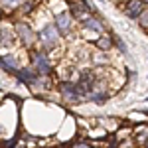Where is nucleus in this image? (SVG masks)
Returning <instances> with one entry per match:
<instances>
[{
	"label": "nucleus",
	"instance_id": "3",
	"mask_svg": "<svg viewBox=\"0 0 148 148\" xmlns=\"http://www.w3.org/2000/svg\"><path fill=\"white\" fill-rule=\"evenodd\" d=\"M59 91H61V95H63L67 101H79L81 99L79 87H75V85H71V83H61Z\"/></svg>",
	"mask_w": 148,
	"mask_h": 148
},
{
	"label": "nucleus",
	"instance_id": "12",
	"mask_svg": "<svg viewBox=\"0 0 148 148\" xmlns=\"http://www.w3.org/2000/svg\"><path fill=\"white\" fill-rule=\"evenodd\" d=\"M2 4H4V8H16L18 4H22V0H2Z\"/></svg>",
	"mask_w": 148,
	"mask_h": 148
},
{
	"label": "nucleus",
	"instance_id": "5",
	"mask_svg": "<svg viewBox=\"0 0 148 148\" xmlns=\"http://www.w3.org/2000/svg\"><path fill=\"white\" fill-rule=\"evenodd\" d=\"M56 26H57V30H59L61 34H69V30H71V16H69L67 12L57 14L56 16Z\"/></svg>",
	"mask_w": 148,
	"mask_h": 148
},
{
	"label": "nucleus",
	"instance_id": "11",
	"mask_svg": "<svg viewBox=\"0 0 148 148\" xmlns=\"http://www.w3.org/2000/svg\"><path fill=\"white\" fill-rule=\"evenodd\" d=\"M97 46L101 47V49H109V47H111V40H109V38H99V40H97Z\"/></svg>",
	"mask_w": 148,
	"mask_h": 148
},
{
	"label": "nucleus",
	"instance_id": "13",
	"mask_svg": "<svg viewBox=\"0 0 148 148\" xmlns=\"http://www.w3.org/2000/svg\"><path fill=\"white\" fill-rule=\"evenodd\" d=\"M140 26H144V28L148 26V12H146V14H142V16H140Z\"/></svg>",
	"mask_w": 148,
	"mask_h": 148
},
{
	"label": "nucleus",
	"instance_id": "4",
	"mask_svg": "<svg viewBox=\"0 0 148 148\" xmlns=\"http://www.w3.org/2000/svg\"><path fill=\"white\" fill-rule=\"evenodd\" d=\"M16 32H18V36H20V40H22L26 46H30V44H34V32L30 30V26H26V24H16Z\"/></svg>",
	"mask_w": 148,
	"mask_h": 148
},
{
	"label": "nucleus",
	"instance_id": "10",
	"mask_svg": "<svg viewBox=\"0 0 148 148\" xmlns=\"http://www.w3.org/2000/svg\"><path fill=\"white\" fill-rule=\"evenodd\" d=\"M18 75H20V79L26 81V83H34V81H36V75L32 73V71H30V69H22Z\"/></svg>",
	"mask_w": 148,
	"mask_h": 148
},
{
	"label": "nucleus",
	"instance_id": "14",
	"mask_svg": "<svg viewBox=\"0 0 148 148\" xmlns=\"http://www.w3.org/2000/svg\"><path fill=\"white\" fill-rule=\"evenodd\" d=\"M116 46L121 47V51H125V53H126V46L123 44V42H121V40H116Z\"/></svg>",
	"mask_w": 148,
	"mask_h": 148
},
{
	"label": "nucleus",
	"instance_id": "7",
	"mask_svg": "<svg viewBox=\"0 0 148 148\" xmlns=\"http://www.w3.org/2000/svg\"><path fill=\"white\" fill-rule=\"evenodd\" d=\"M85 10H89L87 4H75L73 6V16L75 18H81V20H87V12Z\"/></svg>",
	"mask_w": 148,
	"mask_h": 148
},
{
	"label": "nucleus",
	"instance_id": "1",
	"mask_svg": "<svg viewBox=\"0 0 148 148\" xmlns=\"http://www.w3.org/2000/svg\"><path fill=\"white\" fill-rule=\"evenodd\" d=\"M32 63H34V69L38 73H42V75L49 73V61H47V57L44 53H40V51L32 53Z\"/></svg>",
	"mask_w": 148,
	"mask_h": 148
},
{
	"label": "nucleus",
	"instance_id": "2",
	"mask_svg": "<svg viewBox=\"0 0 148 148\" xmlns=\"http://www.w3.org/2000/svg\"><path fill=\"white\" fill-rule=\"evenodd\" d=\"M40 38H42V42H44L47 47L56 46V44H57V32H56V26H53V24H47V26H44V30L40 32Z\"/></svg>",
	"mask_w": 148,
	"mask_h": 148
},
{
	"label": "nucleus",
	"instance_id": "8",
	"mask_svg": "<svg viewBox=\"0 0 148 148\" xmlns=\"http://www.w3.org/2000/svg\"><path fill=\"white\" fill-rule=\"evenodd\" d=\"M2 67L6 69V71H18V65H16V61H14V57H2Z\"/></svg>",
	"mask_w": 148,
	"mask_h": 148
},
{
	"label": "nucleus",
	"instance_id": "9",
	"mask_svg": "<svg viewBox=\"0 0 148 148\" xmlns=\"http://www.w3.org/2000/svg\"><path fill=\"white\" fill-rule=\"evenodd\" d=\"M85 22V28H89V30H97V32H101L103 30V24L97 20V18H87V20H83Z\"/></svg>",
	"mask_w": 148,
	"mask_h": 148
},
{
	"label": "nucleus",
	"instance_id": "6",
	"mask_svg": "<svg viewBox=\"0 0 148 148\" xmlns=\"http://www.w3.org/2000/svg\"><path fill=\"white\" fill-rule=\"evenodd\" d=\"M144 10V4H142V0H130L128 2V6H126V16H130V18H136L140 16Z\"/></svg>",
	"mask_w": 148,
	"mask_h": 148
}]
</instances>
